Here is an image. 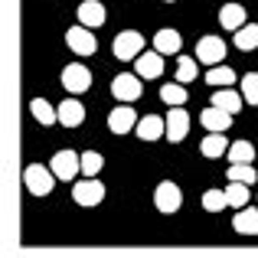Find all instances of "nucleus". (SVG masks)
Instances as JSON below:
<instances>
[{
  "mask_svg": "<svg viewBox=\"0 0 258 258\" xmlns=\"http://www.w3.org/2000/svg\"><path fill=\"white\" fill-rule=\"evenodd\" d=\"M49 170L56 173V180H72V176L82 173V157H79L76 151H56Z\"/></svg>",
  "mask_w": 258,
  "mask_h": 258,
  "instance_id": "3",
  "label": "nucleus"
},
{
  "mask_svg": "<svg viewBox=\"0 0 258 258\" xmlns=\"http://www.w3.org/2000/svg\"><path fill=\"white\" fill-rule=\"evenodd\" d=\"M154 203H157V209L160 213H176V209L183 206V193H180V186H176L173 180H164L157 189H154Z\"/></svg>",
  "mask_w": 258,
  "mask_h": 258,
  "instance_id": "4",
  "label": "nucleus"
},
{
  "mask_svg": "<svg viewBox=\"0 0 258 258\" xmlns=\"http://www.w3.org/2000/svg\"><path fill=\"white\" fill-rule=\"evenodd\" d=\"M72 200H76L79 206H98V203L105 200V183L101 180H79L76 186H72Z\"/></svg>",
  "mask_w": 258,
  "mask_h": 258,
  "instance_id": "6",
  "label": "nucleus"
},
{
  "mask_svg": "<svg viewBox=\"0 0 258 258\" xmlns=\"http://www.w3.org/2000/svg\"><path fill=\"white\" fill-rule=\"evenodd\" d=\"M79 26H85V30L105 26V4H98V0H82V4H79Z\"/></svg>",
  "mask_w": 258,
  "mask_h": 258,
  "instance_id": "11",
  "label": "nucleus"
},
{
  "mask_svg": "<svg viewBox=\"0 0 258 258\" xmlns=\"http://www.w3.org/2000/svg\"><path fill=\"white\" fill-rule=\"evenodd\" d=\"M66 46H69L76 56H92V52L98 49L92 30H85V26H69V30H66Z\"/></svg>",
  "mask_w": 258,
  "mask_h": 258,
  "instance_id": "7",
  "label": "nucleus"
},
{
  "mask_svg": "<svg viewBox=\"0 0 258 258\" xmlns=\"http://www.w3.org/2000/svg\"><path fill=\"white\" fill-rule=\"evenodd\" d=\"M23 183H26V189H30L33 196H49L52 186H56V173H52L49 167H43V164H30L23 170Z\"/></svg>",
  "mask_w": 258,
  "mask_h": 258,
  "instance_id": "1",
  "label": "nucleus"
},
{
  "mask_svg": "<svg viewBox=\"0 0 258 258\" xmlns=\"http://www.w3.org/2000/svg\"><path fill=\"white\" fill-rule=\"evenodd\" d=\"M164 4H176V0H164Z\"/></svg>",
  "mask_w": 258,
  "mask_h": 258,
  "instance_id": "33",
  "label": "nucleus"
},
{
  "mask_svg": "<svg viewBox=\"0 0 258 258\" xmlns=\"http://www.w3.org/2000/svg\"><path fill=\"white\" fill-rule=\"evenodd\" d=\"M229 160H232V164H252V160H255V147L248 144V141H232V147H229Z\"/></svg>",
  "mask_w": 258,
  "mask_h": 258,
  "instance_id": "24",
  "label": "nucleus"
},
{
  "mask_svg": "<svg viewBox=\"0 0 258 258\" xmlns=\"http://www.w3.org/2000/svg\"><path fill=\"white\" fill-rule=\"evenodd\" d=\"M186 134H189V114H186V108H170V114H167V138H170L173 144H180Z\"/></svg>",
  "mask_w": 258,
  "mask_h": 258,
  "instance_id": "12",
  "label": "nucleus"
},
{
  "mask_svg": "<svg viewBox=\"0 0 258 258\" xmlns=\"http://www.w3.org/2000/svg\"><path fill=\"white\" fill-rule=\"evenodd\" d=\"M141 52H144V36H141L138 30H124V33L114 36V56H118L121 62H127V59L138 62Z\"/></svg>",
  "mask_w": 258,
  "mask_h": 258,
  "instance_id": "2",
  "label": "nucleus"
},
{
  "mask_svg": "<svg viewBox=\"0 0 258 258\" xmlns=\"http://www.w3.org/2000/svg\"><path fill=\"white\" fill-rule=\"evenodd\" d=\"M111 95H114L118 101H134V98H141V76H134V72H121V76L111 82Z\"/></svg>",
  "mask_w": 258,
  "mask_h": 258,
  "instance_id": "9",
  "label": "nucleus"
},
{
  "mask_svg": "<svg viewBox=\"0 0 258 258\" xmlns=\"http://www.w3.org/2000/svg\"><path fill=\"white\" fill-rule=\"evenodd\" d=\"M229 176H232V183H245V186H248V183H255V167L252 164H232V170H229Z\"/></svg>",
  "mask_w": 258,
  "mask_h": 258,
  "instance_id": "30",
  "label": "nucleus"
},
{
  "mask_svg": "<svg viewBox=\"0 0 258 258\" xmlns=\"http://www.w3.org/2000/svg\"><path fill=\"white\" fill-rule=\"evenodd\" d=\"M242 105H245V98H242L239 92H232V88H219V92L213 95V108H222V111H229V114H235Z\"/></svg>",
  "mask_w": 258,
  "mask_h": 258,
  "instance_id": "19",
  "label": "nucleus"
},
{
  "mask_svg": "<svg viewBox=\"0 0 258 258\" xmlns=\"http://www.w3.org/2000/svg\"><path fill=\"white\" fill-rule=\"evenodd\" d=\"M200 121L209 127V134H222V131H229V127H232V114L222 111V108H213V105L200 114Z\"/></svg>",
  "mask_w": 258,
  "mask_h": 258,
  "instance_id": "15",
  "label": "nucleus"
},
{
  "mask_svg": "<svg viewBox=\"0 0 258 258\" xmlns=\"http://www.w3.org/2000/svg\"><path fill=\"white\" fill-rule=\"evenodd\" d=\"M235 46H239L242 52H248V49H255L258 46V26L255 23H245L239 33H235Z\"/></svg>",
  "mask_w": 258,
  "mask_h": 258,
  "instance_id": "26",
  "label": "nucleus"
},
{
  "mask_svg": "<svg viewBox=\"0 0 258 258\" xmlns=\"http://www.w3.org/2000/svg\"><path fill=\"white\" fill-rule=\"evenodd\" d=\"M242 98L252 101V105H258V76H255V72H248V76L242 79Z\"/></svg>",
  "mask_w": 258,
  "mask_h": 258,
  "instance_id": "32",
  "label": "nucleus"
},
{
  "mask_svg": "<svg viewBox=\"0 0 258 258\" xmlns=\"http://www.w3.org/2000/svg\"><path fill=\"white\" fill-rule=\"evenodd\" d=\"M229 147L232 144H226V134H209L206 141H203V157H209V160H216V157H222V154H229Z\"/></svg>",
  "mask_w": 258,
  "mask_h": 258,
  "instance_id": "22",
  "label": "nucleus"
},
{
  "mask_svg": "<svg viewBox=\"0 0 258 258\" xmlns=\"http://www.w3.org/2000/svg\"><path fill=\"white\" fill-rule=\"evenodd\" d=\"M232 229L242 235H258V209H239L232 219Z\"/></svg>",
  "mask_w": 258,
  "mask_h": 258,
  "instance_id": "21",
  "label": "nucleus"
},
{
  "mask_svg": "<svg viewBox=\"0 0 258 258\" xmlns=\"http://www.w3.org/2000/svg\"><path fill=\"white\" fill-rule=\"evenodd\" d=\"M138 114H134L131 105H118L111 114H108V127H111L114 134H127V131H138Z\"/></svg>",
  "mask_w": 258,
  "mask_h": 258,
  "instance_id": "10",
  "label": "nucleus"
},
{
  "mask_svg": "<svg viewBox=\"0 0 258 258\" xmlns=\"http://www.w3.org/2000/svg\"><path fill=\"white\" fill-rule=\"evenodd\" d=\"M196 59L206 66H219L222 59H226V43H222L219 36H203L200 43H196Z\"/></svg>",
  "mask_w": 258,
  "mask_h": 258,
  "instance_id": "8",
  "label": "nucleus"
},
{
  "mask_svg": "<svg viewBox=\"0 0 258 258\" xmlns=\"http://www.w3.org/2000/svg\"><path fill=\"white\" fill-rule=\"evenodd\" d=\"M101 167H105V157H101V154H95V151H85V154H82V176L95 180Z\"/></svg>",
  "mask_w": 258,
  "mask_h": 258,
  "instance_id": "28",
  "label": "nucleus"
},
{
  "mask_svg": "<svg viewBox=\"0 0 258 258\" xmlns=\"http://www.w3.org/2000/svg\"><path fill=\"white\" fill-rule=\"evenodd\" d=\"M206 82L213 85V88H229L235 82V72L229 69V66H213V69L206 72Z\"/></svg>",
  "mask_w": 258,
  "mask_h": 258,
  "instance_id": "23",
  "label": "nucleus"
},
{
  "mask_svg": "<svg viewBox=\"0 0 258 258\" xmlns=\"http://www.w3.org/2000/svg\"><path fill=\"white\" fill-rule=\"evenodd\" d=\"M196 76H200V72H196V62L183 56L180 62H176V82H180V85H186V82H193Z\"/></svg>",
  "mask_w": 258,
  "mask_h": 258,
  "instance_id": "31",
  "label": "nucleus"
},
{
  "mask_svg": "<svg viewBox=\"0 0 258 258\" xmlns=\"http://www.w3.org/2000/svg\"><path fill=\"white\" fill-rule=\"evenodd\" d=\"M134 72H138L141 79H160V72H164V56H160V52H141L138 62H134Z\"/></svg>",
  "mask_w": 258,
  "mask_h": 258,
  "instance_id": "13",
  "label": "nucleus"
},
{
  "mask_svg": "<svg viewBox=\"0 0 258 258\" xmlns=\"http://www.w3.org/2000/svg\"><path fill=\"white\" fill-rule=\"evenodd\" d=\"M203 206H206L209 213H219V209H226V206H229L226 189H206V193H203Z\"/></svg>",
  "mask_w": 258,
  "mask_h": 258,
  "instance_id": "29",
  "label": "nucleus"
},
{
  "mask_svg": "<svg viewBox=\"0 0 258 258\" xmlns=\"http://www.w3.org/2000/svg\"><path fill=\"white\" fill-rule=\"evenodd\" d=\"M160 101H167L170 108H183V101H186V88H183L180 82H170L160 88Z\"/></svg>",
  "mask_w": 258,
  "mask_h": 258,
  "instance_id": "25",
  "label": "nucleus"
},
{
  "mask_svg": "<svg viewBox=\"0 0 258 258\" xmlns=\"http://www.w3.org/2000/svg\"><path fill=\"white\" fill-rule=\"evenodd\" d=\"M30 111H33V118H36L43 127H49V124H56V121H59V108H52L46 98H33L30 101Z\"/></svg>",
  "mask_w": 258,
  "mask_h": 258,
  "instance_id": "20",
  "label": "nucleus"
},
{
  "mask_svg": "<svg viewBox=\"0 0 258 258\" xmlns=\"http://www.w3.org/2000/svg\"><path fill=\"white\" fill-rule=\"evenodd\" d=\"M226 200H229V206H232V209H245L248 186H245V183H229V186H226Z\"/></svg>",
  "mask_w": 258,
  "mask_h": 258,
  "instance_id": "27",
  "label": "nucleus"
},
{
  "mask_svg": "<svg viewBox=\"0 0 258 258\" xmlns=\"http://www.w3.org/2000/svg\"><path fill=\"white\" fill-rule=\"evenodd\" d=\"M183 46V36L176 30H157V36H154V52H160V56H173V52H180Z\"/></svg>",
  "mask_w": 258,
  "mask_h": 258,
  "instance_id": "17",
  "label": "nucleus"
},
{
  "mask_svg": "<svg viewBox=\"0 0 258 258\" xmlns=\"http://www.w3.org/2000/svg\"><path fill=\"white\" fill-rule=\"evenodd\" d=\"M62 85H66V92L82 95V92L92 88V72H88L82 62H72V66H66V69H62Z\"/></svg>",
  "mask_w": 258,
  "mask_h": 258,
  "instance_id": "5",
  "label": "nucleus"
},
{
  "mask_svg": "<svg viewBox=\"0 0 258 258\" xmlns=\"http://www.w3.org/2000/svg\"><path fill=\"white\" fill-rule=\"evenodd\" d=\"M85 121V105L79 98H66L62 105H59V124L66 127H79Z\"/></svg>",
  "mask_w": 258,
  "mask_h": 258,
  "instance_id": "16",
  "label": "nucleus"
},
{
  "mask_svg": "<svg viewBox=\"0 0 258 258\" xmlns=\"http://www.w3.org/2000/svg\"><path fill=\"white\" fill-rule=\"evenodd\" d=\"M138 138H141V141L167 138V118H157V114H144V118L138 121Z\"/></svg>",
  "mask_w": 258,
  "mask_h": 258,
  "instance_id": "14",
  "label": "nucleus"
},
{
  "mask_svg": "<svg viewBox=\"0 0 258 258\" xmlns=\"http://www.w3.org/2000/svg\"><path fill=\"white\" fill-rule=\"evenodd\" d=\"M219 23L226 26V30H235V33H239L242 26H245V7H242V4H226L219 10Z\"/></svg>",
  "mask_w": 258,
  "mask_h": 258,
  "instance_id": "18",
  "label": "nucleus"
}]
</instances>
